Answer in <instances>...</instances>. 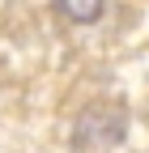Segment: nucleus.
<instances>
[{
  "label": "nucleus",
  "mask_w": 149,
  "mask_h": 153,
  "mask_svg": "<svg viewBox=\"0 0 149 153\" xmlns=\"http://www.w3.org/2000/svg\"><path fill=\"white\" fill-rule=\"evenodd\" d=\"M55 9H60L68 22H77V26H89V22H98L102 9H107V0H55Z\"/></svg>",
  "instance_id": "nucleus-1"
}]
</instances>
